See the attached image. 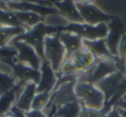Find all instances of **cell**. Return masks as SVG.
Segmentation results:
<instances>
[{
  "mask_svg": "<svg viewBox=\"0 0 126 117\" xmlns=\"http://www.w3.org/2000/svg\"><path fill=\"white\" fill-rule=\"evenodd\" d=\"M78 75L58 77L55 88L51 92L50 100L47 106L42 109L47 117H54L59 108L78 100L74 91Z\"/></svg>",
  "mask_w": 126,
  "mask_h": 117,
  "instance_id": "cell-1",
  "label": "cell"
},
{
  "mask_svg": "<svg viewBox=\"0 0 126 117\" xmlns=\"http://www.w3.org/2000/svg\"><path fill=\"white\" fill-rule=\"evenodd\" d=\"M78 101L82 106L103 110L105 105V96L96 84L86 81L77 80L74 87Z\"/></svg>",
  "mask_w": 126,
  "mask_h": 117,
  "instance_id": "cell-2",
  "label": "cell"
},
{
  "mask_svg": "<svg viewBox=\"0 0 126 117\" xmlns=\"http://www.w3.org/2000/svg\"><path fill=\"white\" fill-rule=\"evenodd\" d=\"M60 29L56 28L47 26L44 23H41L35 25V27L31 28L26 31L24 34L16 37L19 40H23L31 46L37 52L42 60L44 59V40L47 35H55L59 33Z\"/></svg>",
  "mask_w": 126,
  "mask_h": 117,
  "instance_id": "cell-3",
  "label": "cell"
},
{
  "mask_svg": "<svg viewBox=\"0 0 126 117\" xmlns=\"http://www.w3.org/2000/svg\"><path fill=\"white\" fill-rule=\"evenodd\" d=\"M116 60L117 58H98L96 64L89 71L78 75L77 80L96 84L107 76L118 71Z\"/></svg>",
  "mask_w": 126,
  "mask_h": 117,
  "instance_id": "cell-4",
  "label": "cell"
},
{
  "mask_svg": "<svg viewBox=\"0 0 126 117\" xmlns=\"http://www.w3.org/2000/svg\"><path fill=\"white\" fill-rule=\"evenodd\" d=\"M9 47H13L16 51V56L12 60L13 62L23 64L37 71L40 70L42 59L31 46L27 44L23 40L15 38L10 43Z\"/></svg>",
  "mask_w": 126,
  "mask_h": 117,
  "instance_id": "cell-5",
  "label": "cell"
},
{
  "mask_svg": "<svg viewBox=\"0 0 126 117\" xmlns=\"http://www.w3.org/2000/svg\"><path fill=\"white\" fill-rule=\"evenodd\" d=\"M44 59L50 63L56 72L66 60V49L60 40L58 33L47 35L44 40Z\"/></svg>",
  "mask_w": 126,
  "mask_h": 117,
  "instance_id": "cell-6",
  "label": "cell"
},
{
  "mask_svg": "<svg viewBox=\"0 0 126 117\" xmlns=\"http://www.w3.org/2000/svg\"><path fill=\"white\" fill-rule=\"evenodd\" d=\"M63 29L77 34L83 40H99V39H105L108 35L109 32L107 23H99L97 25H92L85 23H69Z\"/></svg>",
  "mask_w": 126,
  "mask_h": 117,
  "instance_id": "cell-7",
  "label": "cell"
},
{
  "mask_svg": "<svg viewBox=\"0 0 126 117\" xmlns=\"http://www.w3.org/2000/svg\"><path fill=\"white\" fill-rule=\"evenodd\" d=\"M76 6L79 11L83 23L92 25H97L99 23H108L113 16L105 12L102 9L94 4H80L76 3Z\"/></svg>",
  "mask_w": 126,
  "mask_h": 117,
  "instance_id": "cell-8",
  "label": "cell"
},
{
  "mask_svg": "<svg viewBox=\"0 0 126 117\" xmlns=\"http://www.w3.org/2000/svg\"><path fill=\"white\" fill-rule=\"evenodd\" d=\"M109 28L108 35L105 38L106 45L113 57L117 58V47L121 38L126 33V27L124 22L117 16H113L110 22L107 23Z\"/></svg>",
  "mask_w": 126,
  "mask_h": 117,
  "instance_id": "cell-9",
  "label": "cell"
},
{
  "mask_svg": "<svg viewBox=\"0 0 126 117\" xmlns=\"http://www.w3.org/2000/svg\"><path fill=\"white\" fill-rule=\"evenodd\" d=\"M58 81V74L51 66L50 63L43 59L40 67V79L36 84L37 92L51 93Z\"/></svg>",
  "mask_w": 126,
  "mask_h": 117,
  "instance_id": "cell-10",
  "label": "cell"
},
{
  "mask_svg": "<svg viewBox=\"0 0 126 117\" xmlns=\"http://www.w3.org/2000/svg\"><path fill=\"white\" fill-rule=\"evenodd\" d=\"M98 59V58L91 50L83 47L75 52L69 60L73 62L77 73L80 74L89 71L96 64Z\"/></svg>",
  "mask_w": 126,
  "mask_h": 117,
  "instance_id": "cell-11",
  "label": "cell"
},
{
  "mask_svg": "<svg viewBox=\"0 0 126 117\" xmlns=\"http://www.w3.org/2000/svg\"><path fill=\"white\" fill-rule=\"evenodd\" d=\"M125 78V75L121 71H117L114 73L107 76L106 78L97 83L96 85L103 92L105 96L106 103L113 96L122 81Z\"/></svg>",
  "mask_w": 126,
  "mask_h": 117,
  "instance_id": "cell-12",
  "label": "cell"
},
{
  "mask_svg": "<svg viewBox=\"0 0 126 117\" xmlns=\"http://www.w3.org/2000/svg\"><path fill=\"white\" fill-rule=\"evenodd\" d=\"M58 36L66 49V60L71 59L73 55L84 47L83 39L77 34L67 30H61Z\"/></svg>",
  "mask_w": 126,
  "mask_h": 117,
  "instance_id": "cell-13",
  "label": "cell"
},
{
  "mask_svg": "<svg viewBox=\"0 0 126 117\" xmlns=\"http://www.w3.org/2000/svg\"><path fill=\"white\" fill-rule=\"evenodd\" d=\"M58 12L63 16L70 23H81L83 20L76 6L74 0H50Z\"/></svg>",
  "mask_w": 126,
  "mask_h": 117,
  "instance_id": "cell-14",
  "label": "cell"
},
{
  "mask_svg": "<svg viewBox=\"0 0 126 117\" xmlns=\"http://www.w3.org/2000/svg\"><path fill=\"white\" fill-rule=\"evenodd\" d=\"M6 7L13 11H31V12H35L41 15L43 17H45L47 15L59 13L55 7L39 5V4L26 2V1H22V2H12V1H11L6 4Z\"/></svg>",
  "mask_w": 126,
  "mask_h": 117,
  "instance_id": "cell-15",
  "label": "cell"
},
{
  "mask_svg": "<svg viewBox=\"0 0 126 117\" xmlns=\"http://www.w3.org/2000/svg\"><path fill=\"white\" fill-rule=\"evenodd\" d=\"M36 93V84L33 82L27 83L23 91L16 98L15 107L23 112L31 109L32 102Z\"/></svg>",
  "mask_w": 126,
  "mask_h": 117,
  "instance_id": "cell-16",
  "label": "cell"
},
{
  "mask_svg": "<svg viewBox=\"0 0 126 117\" xmlns=\"http://www.w3.org/2000/svg\"><path fill=\"white\" fill-rule=\"evenodd\" d=\"M14 78L16 80L23 82H33L37 84L40 79V70L37 71L23 64L13 62Z\"/></svg>",
  "mask_w": 126,
  "mask_h": 117,
  "instance_id": "cell-17",
  "label": "cell"
},
{
  "mask_svg": "<svg viewBox=\"0 0 126 117\" xmlns=\"http://www.w3.org/2000/svg\"><path fill=\"white\" fill-rule=\"evenodd\" d=\"M28 31L26 28L17 27H0V48L9 47L15 38Z\"/></svg>",
  "mask_w": 126,
  "mask_h": 117,
  "instance_id": "cell-18",
  "label": "cell"
},
{
  "mask_svg": "<svg viewBox=\"0 0 126 117\" xmlns=\"http://www.w3.org/2000/svg\"><path fill=\"white\" fill-rule=\"evenodd\" d=\"M83 46L91 50L98 58H115L110 54L107 47L105 39H99L96 40H83Z\"/></svg>",
  "mask_w": 126,
  "mask_h": 117,
  "instance_id": "cell-19",
  "label": "cell"
},
{
  "mask_svg": "<svg viewBox=\"0 0 126 117\" xmlns=\"http://www.w3.org/2000/svg\"><path fill=\"white\" fill-rule=\"evenodd\" d=\"M15 13H16V16L18 17L22 24L28 29H30L31 28L35 27V25L44 22L43 16L35 12H31V11H15Z\"/></svg>",
  "mask_w": 126,
  "mask_h": 117,
  "instance_id": "cell-20",
  "label": "cell"
},
{
  "mask_svg": "<svg viewBox=\"0 0 126 117\" xmlns=\"http://www.w3.org/2000/svg\"><path fill=\"white\" fill-rule=\"evenodd\" d=\"M17 26L24 27L21 23V22L19 21L16 13H15V11L9 10L6 6L5 7H0V27H17Z\"/></svg>",
  "mask_w": 126,
  "mask_h": 117,
  "instance_id": "cell-21",
  "label": "cell"
},
{
  "mask_svg": "<svg viewBox=\"0 0 126 117\" xmlns=\"http://www.w3.org/2000/svg\"><path fill=\"white\" fill-rule=\"evenodd\" d=\"M82 105L78 100L71 102L59 108L56 111L55 117H79Z\"/></svg>",
  "mask_w": 126,
  "mask_h": 117,
  "instance_id": "cell-22",
  "label": "cell"
},
{
  "mask_svg": "<svg viewBox=\"0 0 126 117\" xmlns=\"http://www.w3.org/2000/svg\"><path fill=\"white\" fill-rule=\"evenodd\" d=\"M16 94H15L14 88L11 91L0 95V117L6 112L11 110L16 103Z\"/></svg>",
  "mask_w": 126,
  "mask_h": 117,
  "instance_id": "cell-23",
  "label": "cell"
},
{
  "mask_svg": "<svg viewBox=\"0 0 126 117\" xmlns=\"http://www.w3.org/2000/svg\"><path fill=\"white\" fill-rule=\"evenodd\" d=\"M44 23L47 26L56 28L58 29L62 30L69 24V22L63 16H61L60 13H54V14L47 15L44 17Z\"/></svg>",
  "mask_w": 126,
  "mask_h": 117,
  "instance_id": "cell-24",
  "label": "cell"
},
{
  "mask_svg": "<svg viewBox=\"0 0 126 117\" xmlns=\"http://www.w3.org/2000/svg\"><path fill=\"white\" fill-rule=\"evenodd\" d=\"M126 61V33L121 38L120 42L117 47V70L124 72V66Z\"/></svg>",
  "mask_w": 126,
  "mask_h": 117,
  "instance_id": "cell-25",
  "label": "cell"
},
{
  "mask_svg": "<svg viewBox=\"0 0 126 117\" xmlns=\"http://www.w3.org/2000/svg\"><path fill=\"white\" fill-rule=\"evenodd\" d=\"M50 96L51 93L37 92L34 97L33 102H32L31 108L42 110L48 103L49 100H50Z\"/></svg>",
  "mask_w": 126,
  "mask_h": 117,
  "instance_id": "cell-26",
  "label": "cell"
},
{
  "mask_svg": "<svg viewBox=\"0 0 126 117\" xmlns=\"http://www.w3.org/2000/svg\"><path fill=\"white\" fill-rule=\"evenodd\" d=\"M58 77H64V76H74L78 75L77 72L75 70L73 62L71 60H65L62 62V64L60 66L59 70L57 72Z\"/></svg>",
  "mask_w": 126,
  "mask_h": 117,
  "instance_id": "cell-27",
  "label": "cell"
},
{
  "mask_svg": "<svg viewBox=\"0 0 126 117\" xmlns=\"http://www.w3.org/2000/svg\"><path fill=\"white\" fill-rule=\"evenodd\" d=\"M16 80L15 78L0 74V95L11 91L15 87Z\"/></svg>",
  "mask_w": 126,
  "mask_h": 117,
  "instance_id": "cell-28",
  "label": "cell"
},
{
  "mask_svg": "<svg viewBox=\"0 0 126 117\" xmlns=\"http://www.w3.org/2000/svg\"><path fill=\"white\" fill-rule=\"evenodd\" d=\"M11 60H0V74L14 78V66Z\"/></svg>",
  "mask_w": 126,
  "mask_h": 117,
  "instance_id": "cell-29",
  "label": "cell"
},
{
  "mask_svg": "<svg viewBox=\"0 0 126 117\" xmlns=\"http://www.w3.org/2000/svg\"><path fill=\"white\" fill-rule=\"evenodd\" d=\"M79 117H105V114L103 110H98L82 106Z\"/></svg>",
  "mask_w": 126,
  "mask_h": 117,
  "instance_id": "cell-30",
  "label": "cell"
},
{
  "mask_svg": "<svg viewBox=\"0 0 126 117\" xmlns=\"http://www.w3.org/2000/svg\"><path fill=\"white\" fill-rule=\"evenodd\" d=\"M24 114L26 117H47L44 114V112L41 109H33V108H31V109L24 112Z\"/></svg>",
  "mask_w": 126,
  "mask_h": 117,
  "instance_id": "cell-31",
  "label": "cell"
},
{
  "mask_svg": "<svg viewBox=\"0 0 126 117\" xmlns=\"http://www.w3.org/2000/svg\"><path fill=\"white\" fill-rule=\"evenodd\" d=\"M105 117H124L117 107H112L105 115Z\"/></svg>",
  "mask_w": 126,
  "mask_h": 117,
  "instance_id": "cell-32",
  "label": "cell"
},
{
  "mask_svg": "<svg viewBox=\"0 0 126 117\" xmlns=\"http://www.w3.org/2000/svg\"><path fill=\"white\" fill-rule=\"evenodd\" d=\"M115 107H117V108H120V109L126 110V96L123 98V99H121L120 101L117 102L116 103Z\"/></svg>",
  "mask_w": 126,
  "mask_h": 117,
  "instance_id": "cell-33",
  "label": "cell"
},
{
  "mask_svg": "<svg viewBox=\"0 0 126 117\" xmlns=\"http://www.w3.org/2000/svg\"><path fill=\"white\" fill-rule=\"evenodd\" d=\"M12 109V111L15 113V115H16V117H26L25 116V114L23 111H22V110L18 109L16 107L13 106V108H11Z\"/></svg>",
  "mask_w": 126,
  "mask_h": 117,
  "instance_id": "cell-34",
  "label": "cell"
},
{
  "mask_svg": "<svg viewBox=\"0 0 126 117\" xmlns=\"http://www.w3.org/2000/svg\"><path fill=\"white\" fill-rule=\"evenodd\" d=\"M75 3L77 4H94L95 0H74Z\"/></svg>",
  "mask_w": 126,
  "mask_h": 117,
  "instance_id": "cell-35",
  "label": "cell"
},
{
  "mask_svg": "<svg viewBox=\"0 0 126 117\" xmlns=\"http://www.w3.org/2000/svg\"><path fill=\"white\" fill-rule=\"evenodd\" d=\"M1 117H16V115H15V113L12 111V109H11V110H10V111L6 112L5 114H4Z\"/></svg>",
  "mask_w": 126,
  "mask_h": 117,
  "instance_id": "cell-36",
  "label": "cell"
},
{
  "mask_svg": "<svg viewBox=\"0 0 126 117\" xmlns=\"http://www.w3.org/2000/svg\"><path fill=\"white\" fill-rule=\"evenodd\" d=\"M11 0H0V4H7L8 3L11 2Z\"/></svg>",
  "mask_w": 126,
  "mask_h": 117,
  "instance_id": "cell-37",
  "label": "cell"
},
{
  "mask_svg": "<svg viewBox=\"0 0 126 117\" xmlns=\"http://www.w3.org/2000/svg\"><path fill=\"white\" fill-rule=\"evenodd\" d=\"M118 110L120 111V113L122 114V115L124 117H126V110H124V109H120V108H118Z\"/></svg>",
  "mask_w": 126,
  "mask_h": 117,
  "instance_id": "cell-38",
  "label": "cell"
},
{
  "mask_svg": "<svg viewBox=\"0 0 126 117\" xmlns=\"http://www.w3.org/2000/svg\"><path fill=\"white\" fill-rule=\"evenodd\" d=\"M12 2H22V1H24V0H11Z\"/></svg>",
  "mask_w": 126,
  "mask_h": 117,
  "instance_id": "cell-39",
  "label": "cell"
},
{
  "mask_svg": "<svg viewBox=\"0 0 126 117\" xmlns=\"http://www.w3.org/2000/svg\"><path fill=\"white\" fill-rule=\"evenodd\" d=\"M124 75H125V77H126V61H125V66H124Z\"/></svg>",
  "mask_w": 126,
  "mask_h": 117,
  "instance_id": "cell-40",
  "label": "cell"
},
{
  "mask_svg": "<svg viewBox=\"0 0 126 117\" xmlns=\"http://www.w3.org/2000/svg\"><path fill=\"white\" fill-rule=\"evenodd\" d=\"M0 5H3V4H0ZM5 5H6V4H5Z\"/></svg>",
  "mask_w": 126,
  "mask_h": 117,
  "instance_id": "cell-41",
  "label": "cell"
},
{
  "mask_svg": "<svg viewBox=\"0 0 126 117\" xmlns=\"http://www.w3.org/2000/svg\"><path fill=\"white\" fill-rule=\"evenodd\" d=\"M54 117H55V116H54Z\"/></svg>",
  "mask_w": 126,
  "mask_h": 117,
  "instance_id": "cell-42",
  "label": "cell"
}]
</instances>
